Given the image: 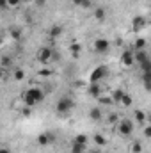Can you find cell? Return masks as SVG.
Listing matches in <instances>:
<instances>
[{"mask_svg":"<svg viewBox=\"0 0 151 153\" xmlns=\"http://www.w3.org/2000/svg\"><path fill=\"white\" fill-rule=\"evenodd\" d=\"M48 34H50V38H59V36L62 34V27H61V25H53Z\"/></svg>","mask_w":151,"mask_h":153,"instance_id":"7c38bea8","label":"cell"},{"mask_svg":"<svg viewBox=\"0 0 151 153\" xmlns=\"http://www.w3.org/2000/svg\"><path fill=\"white\" fill-rule=\"evenodd\" d=\"M117 119H119L117 114H110L109 116V123H117Z\"/></svg>","mask_w":151,"mask_h":153,"instance_id":"83f0119b","label":"cell"},{"mask_svg":"<svg viewBox=\"0 0 151 153\" xmlns=\"http://www.w3.org/2000/svg\"><path fill=\"white\" fill-rule=\"evenodd\" d=\"M144 23H146L144 18H135V20H133V29H135V30H141V29L144 27Z\"/></svg>","mask_w":151,"mask_h":153,"instance_id":"2e32d148","label":"cell"},{"mask_svg":"<svg viewBox=\"0 0 151 153\" xmlns=\"http://www.w3.org/2000/svg\"><path fill=\"white\" fill-rule=\"evenodd\" d=\"M23 76H25L23 70H16V71H14V78H16V80H21Z\"/></svg>","mask_w":151,"mask_h":153,"instance_id":"cb8c5ba5","label":"cell"},{"mask_svg":"<svg viewBox=\"0 0 151 153\" xmlns=\"http://www.w3.org/2000/svg\"><path fill=\"white\" fill-rule=\"evenodd\" d=\"M91 153H100V150H98V148H96V150H94V152H91Z\"/></svg>","mask_w":151,"mask_h":153,"instance_id":"836d02e7","label":"cell"},{"mask_svg":"<svg viewBox=\"0 0 151 153\" xmlns=\"http://www.w3.org/2000/svg\"><path fill=\"white\" fill-rule=\"evenodd\" d=\"M144 46H146V41L144 39H137L135 41V50H142Z\"/></svg>","mask_w":151,"mask_h":153,"instance_id":"44dd1931","label":"cell"},{"mask_svg":"<svg viewBox=\"0 0 151 153\" xmlns=\"http://www.w3.org/2000/svg\"><path fill=\"white\" fill-rule=\"evenodd\" d=\"M110 50V43L107 39H96L94 41V52L96 53H107Z\"/></svg>","mask_w":151,"mask_h":153,"instance_id":"8992f818","label":"cell"},{"mask_svg":"<svg viewBox=\"0 0 151 153\" xmlns=\"http://www.w3.org/2000/svg\"><path fill=\"white\" fill-rule=\"evenodd\" d=\"M0 43H2V41H0Z\"/></svg>","mask_w":151,"mask_h":153,"instance_id":"e575fe53","label":"cell"},{"mask_svg":"<svg viewBox=\"0 0 151 153\" xmlns=\"http://www.w3.org/2000/svg\"><path fill=\"white\" fill-rule=\"evenodd\" d=\"M0 150H2V148H0Z\"/></svg>","mask_w":151,"mask_h":153,"instance_id":"d590c367","label":"cell"},{"mask_svg":"<svg viewBox=\"0 0 151 153\" xmlns=\"http://www.w3.org/2000/svg\"><path fill=\"white\" fill-rule=\"evenodd\" d=\"M119 103H121L123 107H130V105H132V98H130V96L124 93V94H123V98L119 100Z\"/></svg>","mask_w":151,"mask_h":153,"instance_id":"ac0fdd59","label":"cell"},{"mask_svg":"<svg viewBox=\"0 0 151 153\" xmlns=\"http://www.w3.org/2000/svg\"><path fill=\"white\" fill-rule=\"evenodd\" d=\"M4 75H5V71H4V68H0V78H4Z\"/></svg>","mask_w":151,"mask_h":153,"instance_id":"d6a6232c","label":"cell"},{"mask_svg":"<svg viewBox=\"0 0 151 153\" xmlns=\"http://www.w3.org/2000/svg\"><path fill=\"white\" fill-rule=\"evenodd\" d=\"M75 107V103H73V100L70 98V96H62L59 102H57V105H55V111L59 112V114H70V111Z\"/></svg>","mask_w":151,"mask_h":153,"instance_id":"7a4b0ae2","label":"cell"},{"mask_svg":"<svg viewBox=\"0 0 151 153\" xmlns=\"http://www.w3.org/2000/svg\"><path fill=\"white\" fill-rule=\"evenodd\" d=\"M94 18H96L98 22H103V20L107 18V11H105L103 7H100V5L94 7Z\"/></svg>","mask_w":151,"mask_h":153,"instance_id":"9c48e42d","label":"cell"},{"mask_svg":"<svg viewBox=\"0 0 151 153\" xmlns=\"http://www.w3.org/2000/svg\"><path fill=\"white\" fill-rule=\"evenodd\" d=\"M44 100V91L39 89V87H32L29 89L25 94H23V102H25V107H34Z\"/></svg>","mask_w":151,"mask_h":153,"instance_id":"6da1fadb","label":"cell"},{"mask_svg":"<svg viewBox=\"0 0 151 153\" xmlns=\"http://www.w3.org/2000/svg\"><path fill=\"white\" fill-rule=\"evenodd\" d=\"M52 55H53V48L43 46L38 52V61L39 62H48V61H52Z\"/></svg>","mask_w":151,"mask_h":153,"instance_id":"5b68a950","label":"cell"},{"mask_svg":"<svg viewBox=\"0 0 151 153\" xmlns=\"http://www.w3.org/2000/svg\"><path fill=\"white\" fill-rule=\"evenodd\" d=\"M144 135H146V137H150V135H151V130H150V126H146V128H144Z\"/></svg>","mask_w":151,"mask_h":153,"instance_id":"f546056e","label":"cell"},{"mask_svg":"<svg viewBox=\"0 0 151 153\" xmlns=\"http://www.w3.org/2000/svg\"><path fill=\"white\" fill-rule=\"evenodd\" d=\"M55 134H52V132H43V134H39L38 135V144L39 146H48V144H52V143H55Z\"/></svg>","mask_w":151,"mask_h":153,"instance_id":"277c9868","label":"cell"},{"mask_svg":"<svg viewBox=\"0 0 151 153\" xmlns=\"http://www.w3.org/2000/svg\"><path fill=\"white\" fill-rule=\"evenodd\" d=\"M80 50H82V46H80V45H73V46H71V52H73L75 55H78V52H80Z\"/></svg>","mask_w":151,"mask_h":153,"instance_id":"484cf974","label":"cell"},{"mask_svg":"<svg viewBox=\"0 0 151 153\" xmlns=\"http://www.w3.org/2000/svg\"><path fill=\"white\" fill-rule=\"evenodd\" d=\"M85 152H87V144L73 143V146H71V153H85Z\"/></svg>","mask_w":151,"mask_h":153,"instance_id":"8fae6325","label":"cell"},{"mask_svg":"<svg viewBox=\"0 0 151 153\" xmlns=\"http://www.w3.org/2000/svg\"><path fill=\"white\" fill-rule=\"evenodd\" d=\"M89 93H91V96H94V98H100V96H101V87H100V84H98V82L91 84V87H89Z\"/></svg>","mask_w":151,"mask_h":153,"instance_id":"30bf717a","label":"cell"},{"mask_svg":"<svg viewBox=\"0 0 151 153\" xmlns=\"http://www.w3.org/2000/svg\"><path fill=\"white\" fill-rule=\"evenodd\" d=\"M34 2H36V4H38L39 7H43V5H44V4H46V0H34Z\"/></svg>","mask_w":151,"mask_h":153,"instance_id":"4dcf8cb0","label":"cell"},{"mask_svg":"<svg viewBox=\"0 0 151 153\" xmlns=\"http://www.w3.org/2000/svg\"><path fill=\"white\" fill-rule=\"evenodd\" d=\"M94 141H96V143H98V144H100V146H103V144H105V143H107V141H105V139H103V137H101V135H98V134H96V135H94Z\"/></svg>","mask_w":151,"mask_h":153,"instance_id":"603a6c76","label":"cell"},{"mask_svg":"<svg viewBox=\"0 0 151 153\" xmlns=\"http://www.w3.org/2000/svg\"><path fill=\"white\" fill-rule=\"evenodd\" d=\"M135 119H137V123H144L146 121V114L142 111H135Z\"/></svg>","mask_w":151,"mask_h":153,"instance_id":"ffe728a7","label":"cell"},{"mask_svg":"<svg viewBox=\"0 0 151 153\" xmlns=\"http://www.w3.org/2000/svg\"><path fill=\"white\" fill-rule=\"evenodd\" d=\"M91 119L93 121H101V111L98 109V107H94V109H91Z\"/></svg>","mask_w":151,"mask_h":153,"instance_id":"5bb4252c","label":"cell"},{"mask_svg":"<svg viewBox=\"0 0 151 153\" xmlns=\"http://www.w3.org/2000/svg\"><path fill=\"white\" fill-rule=\"evenodd\" d=\"M121 62H123L124 66H132V64H133V52H130V50L123 52V55H121Z\"/></svg>","mask_w":151,"mask_h":153,"instance_id":"ba28073f","label":"cell"},{"mask_svg":"<svg viewBox=\"0 0 151 153\" xmlns=\"http://www.w3.org/2000/svg\"><path fill=\"white\" fill-rule=\"evenodd\" d=\"M123 94H124V91H123V89H115V91H114V94H112V102H114V103H119V100L123 98Z\"/></svg>","mask_w":151,"mask_h":153,"instance_id":"9a60e30c","label":"cell"},{"mask_svg":"<svg viewBox=\"0 0 151 153\" xmlns=\"http://www.w3.org/2000/svg\"><path fill=\"white\" fill-rule=\"evenodd\" d=\"M133 153H142V144L141 143H135L133 144Z\"/></svg>","mask_w":151,"mask_h":153,"instance_id":"d4e9b609","label":"cell"},{"mask_svg":"<svg viewBox=\"0 0 151 153\" xmlns=\"http://www.w3.org/2000/svg\"><path fill=\"white\" fill-rule=\"evenodd\" d=\"M132 132H133V123L130 121V119H121L119 121V134L121 135H124V137H128V135H132Z\"/></svg>","mask_w":151,"mask_h":153,"instance_id":"3957f363","label":"cell"},{"mask_svg":"<svg viewBox=\"0 0 151 153\" xmlns=\"http://www.w3.org/2000/svg\"><path fill=\"white\" fill-rule=\"evenodd\" d=\"M107 73V68L105 66H100V68H96L93 73H91V82L94 84V82H100L101 78H103V75Z\"/></svg>","mask_w":151,"mask_h":153,"instance_id":"52a82bcc","label":"cell"},{"mask_svg":"<svg viewBox=\"0 0 151 153\" xmlns=\"http://www.w3.org/2000/svg\"><path fill=\"white\" fill-rule=\"evenodd\" d=\"M75 5L78 7H84V9H87V7H91V0H71Z\"/></svg>","mask_w":151,"mask_h":153,"instance_id":"e0dca14e","label":"cell"},{"mask_svg":"<svg viewBox=\"0 0 151 153\" xmlns=\"http://www.w3.org/2000/svg\"><path fill=\"white\" fill-rule=\"evenodd\" d=\"M20 34H21V32H20L18 29H14V30H11V36H13L14 39H18V38H20Z\"/></svg>","mask_w":151,"mask_h":153,"instance_id":"4316f807","label":"cell"},{"mask_svg":"<svg viewBox=\"0 0 151 153\" xmlns=\"http://www.w3.org/2000/svg\"><path fill=\"white\" fill-rule=\"evenodd\" d=\"M5 2H7V5H18L21 0H5Z\"/></svg>","mask_w":151,"mask_h":153,"instance_id":"f1b7e54d","label":"cell"},{"mask_svg":"<svg viewBox=\"0 0 151 153\" xmlns=\"http://www.w3.org/2000/svg\"><path fill=\"white\" fill-rule=\"evenodd\" d=\"M75 143H80V144H87V137L85 135H76Z\"/></svg>","mask_w":151,"mask_h":153,"instance_id":"7402d4cb","label":"cell"},{"mask_svg":"<svg viewBox=\"0 0 151 153\" xmlns=\"http://www.w3.org/2000/svg\"><path fill=\"white\" fill-rule=\"evenodd\" d=\"M11 66H13V59H11V57H7V55H5V57H2V59H0V68L7 70V68H11Z\"/></svg>","mask_w":151,"mask_h":153,"instance_id":"4fadbf2b","label":"cell"},{"mask_svg":"<svg viewBox=\"0 0 151 153\" xmlns=\"http://www.w3.org/2000/svg\"><path fill=\"white\" fill-rule=\"evenodd\" d=\"M98 102H100V103H103V105H112V103H114L112 96H100V98H98Z\"/></svg>","mask_w":151,"mask_h":153,"instance_id":"d6986e66","label":"cell"},{"mask_svg":"<svg viewBox=\"0 0 151 153\" xmlns=\"http://www.w3.org/2000/svg\"><path fill=\"white\" fill-rule=\"evenodd\" d=\"M0 153H11V150H9V148H2V150H0Z\"/></svg>","mask_w":151,"mask_h":153,"instance_id":"1f68e13d","label":"cell"}]
</instances>
